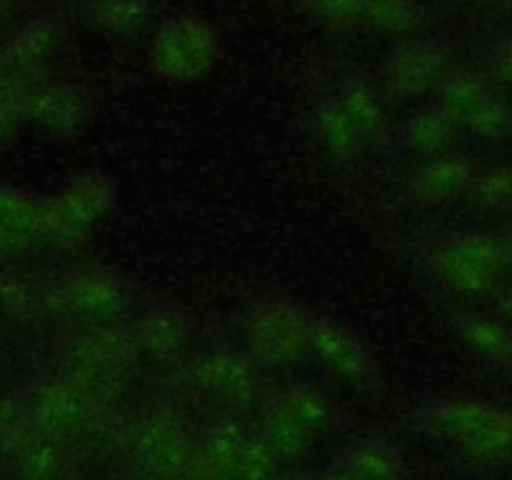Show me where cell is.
Returning <instances> with one entry per match:
<instances>
[{
    "label": "cell",
    "instance_id": "ffe728a7",
    "mask_svg": "<svg viewBox=\"0 0 512 480\" xmlns=\"http://www.w3.org/2000/svg\"><path fill=\"white\" fill-rule=\"evenodd\" d=\"M358 480H410L408 460L393 438L380 433L350 440L338 458Z\"/></svg>",
    "mask_w": 512,
    "mask_h": 480
},
{
    "label": "cell",
    "instance_id": "8d00e7d4",
    "mask_svg": "<svg viewBox=\"0 0 512 480\" xmlns=\"http://www.w3.org/2000/svg\"><path fill=\"white\" fill-rule=\"evenodd\" d=\"M493 75L500 83L512 85V38L500 48V53L493 60Z\"/></svg>",
    "mask_w": 512,
    "mask_h": 480
},
{
    "label": "cell",
    "instance_id": "d590c367",
    "mask_svg": "<svg viewBox=\"0 0 512 480\" xmlns=\"http://www.w3.org/2000/svg\"><path fill=\"white\" fill-rule=\"evenodd\" d=\"M33 248H38V240L33 235L0 225V265H13Z\"/></svg>",
    "mask_w": 512,
    "mask_h": 480
},
{
    "label": "cell",
    "instance_id": "7a4b0ae2",
    "mask_svg": "<svg viewBox=\"0 0 512 480\" xmlns=\"http://www.w3.org/2000/svg\"><path fill=\"white\" fill-rule=\"evenodd\" d=\"M110 448L140 480H193L195 428L175 405L160 403L115 420Z\"/></svg>",
    "mask_w": 512,
    "mask_h": 480
},
{
    "label": "cell",
    "instance_id": "d6986e66",
    "mask_svg": "<svg viewBox=\"0 0 512 480\" xmlns=\"http://www.w3.org/2000/svg\"><path fill=\"white\" fill-rule=\"evenodd\" d=\"M310 133H313L315 145L323 153L325 160H330L338 168H348V165L360 163L368 153L363 135L353 125V120L345 115L335 95L323 98L313 108L310 115Z\"/></svg>",
    "mask_w": 512,
    "mask_h": 480
},
{
    "label": "cell",
    "instance_id": "74e56055",
    "mask_svg": "<svg viewBox=\"0 0 512 480\" xmlns=\"http://www.w3.org/2000/svg\"><path fill=\"white\" fill-rule=\"evenodd\" d=\"M270 480H320V478H318V473H310V470L280 468Z\"/></svg>",
    "mask_w": 512,
    "mask_h": 480
},
{
    "label": "cell",
    "instance_id": "1f68e13d",
    "mask_svg": "<svg viewBox=\"0 0 512 480\" xmlns=\"http://www.w3.org/2000/svg\"><path fill=\"white\" fill-rule=\"evenodd\" d=\"M40 200V195L28 193L18 185L0 183V225L33 235L40 245Z\"/></svg>",
    "mask_w": 512,
    "mask_h": 480
},
{
    "label": "cell",
    "instance_id": "484cf974",
    "mask_svg": "<svg viewBox=\"0 0 512 480\" xmlns=\"http://www.w3.org/2000/svg\"><path fill=\"white\" fill-rule=\"evenodd\" d=\"M43 315L40 283L15 265H0V320L28 328Z\"/></svg>",
    "mask_w": 512,
    "mask_h": 480
},
{
    "label": "cell",
    "instance_id": "cb8c5ba5",
    "mask_svg": "<svg viewBox=\"0 0 512 480\" xmlns=\"http://www.w3.org/2000/svg\"><path fill=\"white\" fill-rule=\"evenodd\" d=\"M430 25V10L423 0H365L363 28L388 35L393 40H408L423 35Z\"/></svg>",
    "mask_w": 512,
    "mask_h": 480
},
{
    "label": "cell",
    "instance_id": "f1b7e54d",
    "mask_svg": "<svg viewBox=\"0 0 512 480\" xmlns=\"http://www.w3.org/2000/svg\"><path fill=\"white\" fill-rule=\"evenodd\" d=\"M490 90L493 88L488 85V80L475 73V70H450L443 83H440V88L435 90V98H438L435 105H440L445 113L453 115L460 128H463L465 118L483 103Z\"/></svg>",
    "mask_w": 512,
    "mask_h": 480
},
{
    "label": "cell",
    "instance_id": "6da1fadb",
    "mask_svg": "<svg viewBox=\"0 0 512 480\" xmlns=\"http://www.w3.org/2000/svg\"><path fill=\"white\" fill-rule=\"evenodd\" d=\"M403 428L448 445L475 465L512 458V413L480 398H433L403 415Z\"/></svg>",
    "mask_w": 512,
    "mask_h": 480
},
{
    "label": "cell",
    "instance_id": "e0dca14e",
    "mask_svg": "<svg viewBox=\"0 0 512 480\" xmlns=\"http://www.w3.org/2000/svg\"><path fill=\"white\" fill-rule=\"evenodd\" d=\"M335 100L345 110L358 133L363 135L368 150L385 148L393 140L395 128L390 123L388 103L373 80L363 75H345L335 90Z\"/></svg>",
    "mask_w": 512,
    "mask_h": 480
},
{
    "label": "cell",
    "instance_id": "603a6c76",
    "mask_svg": "<svg viewBox=\"0 0 512 480\" xmlns=\"http://www.w3.org/2000/svg\"><path fill=\"white\" fill-rule=\"evenodd\" d=\"M73 450L35 433L18 453L5 460L10 480H70L75 475Z\"/></svg>",
    "mask_w": 512,
    "mask_h": 480
},
{
    "label": "cell",
    "instance_id": "52a82bcc",
    "mask_svg": "<svg viewBox=\"0 0 512 480\" xmlns=\"http://www.w3.org/2000/svg\"><path fill=\"white\" fill-rule=\"evenodd\" d=\"M313 313L290 298H260L245 310L243 348L260 370H293L310 358Z\"/></svg>",
    "mask_w": 512,
    "mask_h": 480
},
{
    "label": "cell",
    "instance_id": "7bdbcfd3",
    "mask_svg": "<svg viewBox=\"0 0 512 480\" xmlns=\"http://www.w3.org/2000/svg\"><path fill=\"white\" fill-rule=\"evenodd\" d=\"M108 480H140V478H135L133 473H128V470H123V473L113 475V478H108Z\"/></svg>",
    "mask_w": 512,
    "mask_h": 480
},
{
    "label": "cell",
    "instance_id": "9a60e30c",
    "mask_svg": "<svg viewBox=\"0 0 512 480\" xmlns=\"http://www.w3.org/2000/svg\"><path fill=\"white\" fill-rule=\"evenodd\" d=\"M260 405L278 415L313 448L323 443L328 435H333L340 423V410L335 400L310 380H290L278 388L265 390Z\"/></svg>",
    "mask_w": 512,
    "mask_h": 480
},
{
    "label": "cell",
    "instance_id": "3957f363",
    "mask_svg": "<svg viewBox=\"0 0 512 480\" xmlns=\"http://www.w3.org/2000/svg\"><path fill=\"white\" fill-rule=\"evenodd\" d=\"M138 365L140 355L133 328L118 320L85 325L65 335L55 368L88 390L95 400L115 408Z\"/></svg>",
    "mask_w": 512,
    "mask_h": 480
},
{
    "label": "cell",
    "instance_id": "4fadbf2b",
    "mask_svg": "<svg viewBox=\"0 0 512 480\" xmlns=\"http://www.w3.org/2000/svg\"><path fill=\"white\" fill-rule=\"evenodd\" d=\"M130 328L138 345L140 363L168 373H175L190 358L195 345L193 315L173 300H158L148 305Z\"/></svg>",
    "mask_w": 512,
    "mask_h": 480
},
{
    "label": "cell",
    "instance_id": "8992f818",
    "mask_svg": "<svg viewBox=\"0 0 512 480\" xmlns=\"http://www.w3.org/2000/svg\"><path fill=\"white\" fill-rule=\"evenodd\" d=\"M43 315L68 320L75 328L118 323L133 308V288L115 270L85 265L40 283Z\"/></svg>",
    "mask_w": 512,
    "mask_h": 480
},
{
    "label": "cell",
    "instance_id": "7402d4cb",
    "mask_svg": "<svg viewBox=\"0 0 512 480\" xmlns=\"http://www.w3.org/2000/svg\"><path fill=\"white\" fill-rule=\"evenodd\" d=\"M460 123L440 105H425L408 115L398 130V145L415 160H430L453 150Z\"/></svg>",
    "mask_w": 512,
    "mask_h": 480
},
{
    "label": "cell",
    "instance_id": "83f0119b",
    "mask_svg": "<svg viewBox=\"0 0 512 480\" xmlns=\"http://www.w3.org/2000/svg\"><path fill=\"white\" fill-rule=\"evenodd\" d=\"M40 245H53L58 250H75L88 243L93 228L78 218L58 193L40 200Z\"/></svg>",
    "mask_w": 512,
    "mask_h": 480
},
{
    "label": "cell",
    "instance_id": "ba28073f",
    "mask_svg": "<svg viewBox=\"0 0 512 480\" xmlns=\"http://www.w3.org/2000/svg\"><path fill=\"white\" fill-rule=\"evenodd\" d=\"M220 30L198 13H178L155 28L148 48L150 70L163 83L190 85L218 65Z\"/></svg>",
    "mask_w": 512,
    "mask_h": 480
},
{
    "label": "cell",
    "instance_id": "44dd1931",
    "mask_svg": "<svg viewBox=\"0 0 512 480\" xmlns=\"http://www.w3.org/2000/svg\"><path fill=\"white\" fill-rule=\"evenodd\" d=\"M155 0H80L78 18L93 33L110 40L133 38L153 23Z\"/></svg>",
    "mask_w": 512,
    "mask_h": 480
},
{
    "label": "cell",
    "instance_id": "7c38bea8",
    "mask_svg": "<svg viewBox=\"0 0 512 480\" xmlns=\"http://www.w3.org/2000/svg\"><path fill=\"white\" fill-rule=\"evenodd\" d=\"M20 95L23 123L50 135H75L85 128L95 110L93 93L75 80H40L28 83L15 80Z\"/></svg>",
    "mask_w": 512,
    "mask_h": 480
},
{
    "label": "cell",
    "instance_id": "d6a6232c",
    "mask_svg": "<svg viewBox=\"0 0 512 480\" xmlns=\"http://www.w3.org/2000/svg\"><path fill=\"white\" fill-rule=\"evenodd\" d=\"M465 193L475 208H503L512 200V165H493L475 173Z\"/></svg>",
    "mask_w": 512,
    "mask_h": 480
},
{
    "label": "cell",
    "instance_id": "d4e9b609",
    "mask_svg": "<svg viewBox=\"0 0 512 480\" xmlns=\"http://www.w3.org/2000/svg\"><path fill=\"white\" fill-rule=\"evenodd\" d=\"M450 323L455 335L480 358L495 365H512V330L508 325L478 313H455Z\"/></svg>",
    "mask_w": 512,
    "mask_h": 480
},
{
    "label": "cell",
    "instance_id": "5b68a950",
    "mask_svg": "<svg viewBox=\"0 0 512 480\" xmlns=\"http://www.w3.org/2000/svg\"><path fill=\"white\" fill-rule=\"evenodd\" d=\"M175 373L185 378V390L213 410L250 415L265 395L263 370L250 360L243 345L210 340L195 350Z\"/></svg>",
    "mask_w": 512,
    "mask_h": 480
},
{
    "label": "cell",
    "instance_id": "8fae6325",
    "mask_svg": "<svg viewBox=\"0 0 512 480\" xmlns=\"http://www.w3.org/2000/svg\"><path fill=\"white\" fill-rule=\"evenodd\" d=\"M450 70L448 50L438 40L415 35L398 40L385 55L378 88L388 105H408L435 93Z\"/></svg>",
    "mask_w": 512,
    "mask_h": 480
},
{
    "label": "cell",
    "instance_id": "4316f807",
    "mask_svg": "<svg viewBox=\"0 0 512 480\" xmlns=\"http://www.w3.org/2000/svg\"><path fill=\"white\" fill-rule=\"evenodd\" d=\"M58 198L78 215L83 223H88L90 228H98L100 220L110 213L115 200V190L110 185V180L100 173H83L75 175L73 180H68L63 190L58 193Z\"/></svg>",
    "mask_w": 512,
    "mask_h": 480
},
{
    "label": "cell",
    "instance_id": "f35d334b",
    "mask_svg": "<svg viewBox=\"0 0 512 480\" xmlns=\"http://www.w3.org/2000/svg\"><path fill=\"white\" fill-rule=\"evenodd\" d=\"M500 310H503L505 318L512 320V290L503 298V303H500Z\"/></svg>",
    "mask_w": 512,
    "mask_h": 480
},
{
    "label": "cell",
    "instance_id": "ac0fdd59",
    "mask_svg": "<svg viewBox=\"0 0 512 480\" xmlns=\"http://www.w3.org/2000/svg\"><path fill=\"white\" fill-rule=\"evenodd\" d=\"M63 38V20L53 18V15H43V18L30 20L28 25H23V28L5 43L3 53H0V63H3L5 75L13 80L35 75L40 68H45V65L50 63V58H53L55 53H58Z\"/></svg>",
    "mask_w": 512,
    "mask_h": 480
},
{
    "label": "cell",
    "instance_id": "5bb4252c",
    "mask_svg": "<svg viewBox=\"0 0 512 480\" xmlns=\"http://www.w3.org/2000/svg\"><path fill=\"white\" fill-rule=\"evenodd\" d=\"M253 438L255 423L250 415L213 410V415L195 428L193 480H238Z\"/></svg>",
    "mask_w": 512,
    "mask_h": 480
},
{
    "label": "cell",
    "instance_id": "9c48e42d",
    "mask_svg": "<svg viewBox=\"0 0 512 480\" xmlns=\"http://www.w3.org/2000/svg\"><path fill=\"white\" fill-rule=\"evenodd\" d=\"M503 240L485 233H460L440 240L428 253V268L433 278L450 293L465 298H480L490 293L503 275Z\"/></svg>",
    "mask_w": 512,
    "mask_h": 480
},
{
    "label": "cell",
    "instance_id": "4dcf8cb0",
    "mask_svg": "<svg viewBox=\"0 0 512 480\" xmlns=\"http://www.w3.org/2000/svg\"><path fill=\"white\" fill-rule=\"evenodd\" d=\"M463 128L483 143H500L512 135V105L503 95L490 90L483 103L465 118Z\"/></svg>",
    "mask_w": 512,
    "mask_h": 480
},
{
    "label": "cell",
    "instance_id": "836d02e7",
    "mask_svg": "<svg viewBox=\"0 0 512 480\" xmlns=\"http://www.w3.org/2000/svg\"><path fill=\"white\" fill-rule=\"evenodd\" d=\"M310 20L330 30H355L365 23V0H300Z\"/></svg>",
    "mask_w": 512,
    "mask_h": 480
},
{
    "label": "cell",
    "instance_id": "ee69618b",
    "mask_svg": "<svg viewBox=\"0 0 512 480\" xmlns=\"http://www.w3.org/2000/svg\"><path fill=\"white\" fill-rule=\"evenodd\" d=\"M5 80H8V75H5V70H3V63H0V85H3Z\"/></svg>",
    "mask_w": 512,
    "mask_h": 480
},
{
    "label": "cell",
    "instance_id": "60d3db41",
    "mask_svg": "<svg viewBox=\"0 0 512 480\" xmlns=\"http://www.w3.org/2000/svg\"><path fill=\"white\" fill-rule=\"evenodd\" d=\"M503 250H505V260L512 263V235H510V238L503 240Z\"/></svg>",
    "mask_w": 512,
    "mask_h": 480
},
{
    "label": "cell",
    "instance_id": "30bf717a",
    "mask_svg": "<svg viewBox=\"0 0 512 480\" xmlns=\"http://www.w3.org/2000/svg\"><path fill=\"white\" fill-rule=\"evenodd\" d=\"M310 358L355 393H375L383 385L378 355L368 340L333 315L310 318Z\"/></svg>",
    "mask_w": 512,
    "mask_h": 480
},
{
    "label": "cell",
    "instance_id": "b9f144b4",
    "mask_svg": "<svg viewBox=\"0 0 512 480\" xmlns=\"http://www.w3.org/2000/svg\"><path fill=\"white\" fill-rule=\"evenodd\" d=\"M5 355V323L0 320V360H3Z\"/></svg>",
    "mask_w": 512,
    "mask_h": 480
},
{
    "label": "cell",
    "instance_id": "277c9868",
    "mask_svg": "<svg viewBox=\"0 0 512 480\" xmlns=\"http://www.w3.org/2000/svg\"><path fill=\"white\" fill-rule=\"evenodd\" d=\"M35 433L75 450L108 445L115 428V408L95 400L88 390L60 373H45L23 390Z\"/></svg>",
    "mask_w": 512,
    "mask_h": 480
},
{
    "label": "cell",
    "instance_id": "ab89813d",
    "mask_svg": "<svg viewBox=\"0 0 512 480\" xmlns=\"http://www.w3.org/2000/svg\"><path fill=\"white\" fill-rule=\"evenodd\" d=\"M15 3H18V0H0V18H5V15L13 10Z\"/></svg>",
    "mask_w": 512,
    "mask_h": 480
},
{
    "label": "cell",
    "instance_id": "f546056e",
    "mask_svg": "<svg viewBox=\"0 0 512 480\" xmlns=\"http://www.w3.org/2000/svg\"><path fill=\"white\" fill-rule=\"evenodd\" d=\"M35 435L23 393H0V458L10 460Z\"/></svg>",
    "mask_w": 512,
    "mask_h": 480
},
{
    "label": "cell",
    "instance_id": "2e32d148",
    "mask_svg": "<svg viewBox=\"0 0 512 480\" xmlns=\"http://www.w3.org/2000/svg\"><path fill=\"white\" fill-rule=\"evenodd\" d=\"M475 173L478 170L473 158L455 150L438 158L418 160V165L403 180V198L418 210L440 208L463 195Z\"/></svg>",
    "mask_w": 512,
    "mask_h": 480
},
{
    "label": "cell",
    "instance_id": "e575fe53",
    "mask_svg": "<svg viewBox=\"0 0 512 480\" xmlns=\"http://www.w3.org/2000/svg\"><path fill=\"white\" fill-rule=\"evenodd\" d=\"M20 123H23V115H20L18 83L8 78L0 85V153L13 145Z\"/></svg>",
    "mask_w": 512,
    "mask_h": 480
}]
</instances>
